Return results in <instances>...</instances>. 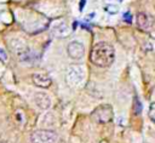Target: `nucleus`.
Wrapping results in <instances>:
<instances>
[{
  "label": "nucleus",
  "mask_w": 155,
  "mask_h": 143,
  "mask_svg": "<svg viewBox=\"0 0 155 143\" xmlns=\"http://www.w3.org/2000/svg\"><path fill=\"white\" fill-rule=\"evenodd\" d=\"M30 143H59V136L52 130L41 128L30 135Z\"/></svg>",
  "instance_id": "f03ea898"
},
{
  "label": "nucleus",
  "mask_w": 155,
  "mask_h": 143,
  "mask_svg": "<svg viewBox=\"0 0 155 143\" xmlns=\"http://www.w3.org/2000/svg\"><path fill=\"white\" fill-rule=\"evenodd\" d=\"M149 118L151 121L155 122V102H153L149 107Z\"/></svg>",
  "instance_id": "f8f14e48"
},
{
  "label": "nucleus",
  "mask_w": 155,
  "mask_h": 143,
  "mask_svg": "<svg viewBox=\"0 0 155 143\" xmlns=\"http://www.w3.org/2000/svg\"><path fill=\"white\" fill-rule=\"evenodd\" d=\"M115 58V51L114 47L109 42H98L96 44L90 53V61L101 68H107L111 65Z\"/></svg>",
  "instance_id": "f257e3e1"
},
{
  "label": "nucleus",
  "mask_w": 155,
  "mask_h": 143,
  "mask_svg": "<svg viewBox=\"0 0 155 143\" xmlns=\"http://www.w3.org/2000/svg\"><path fill=\"white\" fill-rule=\"evenodd\" d=\"M34 102L40 109H48L52 104L51 97L46 92H36L34 95Z\"/></svg>",
  "instance_id": "6e6552de"
},
{
  "label": "nucleus",
  "mask_w": 155,
  "mask_h": 143,
  "mask_svg": "<svg viewBox=\"0 0 155 143\" xmlns=\"http://www.w3.org/2000/svg\"><path fill=\"white\" fill-rule=\"evenodd\" d=\"M124 18H125V19L127 18V22H131V19H130V18H131V17H130V13H127V15L125 13V16H124Z\"/></svg>",
  "instance_id": "ddd939ff"
},
{
  "label": "nucleus",
  "mask_w": 155,
  "mask_h": 143,
  "mask_svg": "<svg viewBox=\"0 0 155 143\" xmlns=\"http://www.w3.org/2000/svg\"><path fill=\"white\" fill-rule=\"evenodd\" d=\"M105 11L109 12V13H111V15H115V13L119 12V7L116 5H107L105 6Z\"/></svg>",
  "instance_id": "9b49d317"
},
{
  "label": "nucleus",
  "mask_w": 155,
  "mask_h": 143,
  "mask_svg": "<svg viewBox=\"0 0 155 143\" xmlns=\"http://www.w3.org/2000/svg\"><path fill=\"white\" fill-rule=\"evenodd\" d=\"M15 121L19 127L25 125V114H24V111L22 109H17L15 111Z\"/></svg>",
  "instance_id": "9d476101"
},
{
  "label": "nucleus",
  "mask_w": 155,
  "mask_h": 143,
  "mask_svg": "<svg viewBox=\"0 0 155 143\" xmlns=\"http://www.w3.org/2000/svg\"><path fill=\"white\" fill-rule=\"evenodd\" d=\"M114 113L113 108L109 104H101L98 105L91 114V118L97 124H108L113 120Z\"/></svg>",
  "instance_id": "20e7f679"
},
{
  "label": "nucleus",
  "mask_w": 155,
  "mask_h": 143,
  "mask_svg": "<svg viewBox=\"0 0 155 143\" xmlns=\"http://www.w3.org/2000/svg\"><path fill=\"white\" fill-rule=\"evenodd\" d=\"M136 22H137V25H138L139 29H142L144 32H149L153 28V25L155 23V19L150 15L144 13V12H140V13L137 15Z\"/></svg>",
  "instance_id": "39448f33"
},
{
  "label": "nucleus",
  "mask_w": 155,
  "mask_h": 143,
  "mask_svg": "<svg viewBox=\"0 0 155 143\" xmlns=\"http://www.w3.org/2000/svg\"><path fill=\"white\" fill-rule=\"evenodd\" d=\"M51 33L54 35V36H58V38H63V36H67L69 34V27L65 22L61 21V22H57L52 25L51 28Z\"/></svg>",
  "instance_id": "1a4fd4ad"
},
{
  "label": "nucleus",
  "mask_w": 155,
  "mask_h": 143,
  "mask_svg": "<svg viewBox=\"0 0 155 143\" xmlns=\"http://www.w3.org/2000/svg\"><path fill=\"white\" fill-rule=\"evenodd\" d=\"M67 52L73 59H81L85 55V47L80 41H71L67 47Z\"/></svg>",
  "instance_id": "423d86ee"
},
{
  "label": "nucleus",
  "mask_w": 155,
  "mask_h": 143,
  "mask_svg": "<svg viewBox=\"0 0 155 143\" xmlns=\"http://www.w3.org/2000/svg\"><path fill=\"white\" fill-rule=\"evenodd\" d=\"M84 76H85V70H84V67L82 65H79V64H73L68 68L67 70V74H65V81L69 86L71 87H78L82 80H84Z\"/></svg>",
  "instance_id": "7ed1b4c3"
},
{
  "label": "nucleus",
  "mask_w": 155,
  "mask_h": 143,
  "mask_svg": "<svg viewBox=\"0 0 155 143\" xmlns=\"http://www.w3.org/2000/svg\"><path fill=\"white\" fill-rule=\"evenodd\" d=\"M31 80L34 85L41 88H47L52 84V79L46 74V73H34L31 76Z\"/></svg>",
  "instance_id": "0eeeda50"
}]
</instances>
